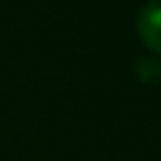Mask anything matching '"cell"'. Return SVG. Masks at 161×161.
I'll return each instance as SVG.
<instances>
[{"mask_svg": "<svg viewBox=\"0 0 161 161\" xmlns=\"http://www.w3.org/2000/svg\"><path fill=\"white\" fill-rule=\"evenodd\" d=\"M134 70H136L138 79L153 83V80L161 79V62L155 56H141L134 62Z\"/></svg>", "mask_w": 161, "mask_h": 161, "instance_id": "2", "label": "cell"}, {"mask_svg": "<svg viewBox=\"0 0 161 161\" xmlns=\"http://www.w3.org/2000/svg\"><path fill=\"white\" fill-rule=\"evenodd\" d=\"M136 31L153 52L161 54V2H149L136 13Z\"/></svg>", "mask_w": 161, "mask_h": 161, "instance_id": "1", "label": "cell"}]
</instances>
